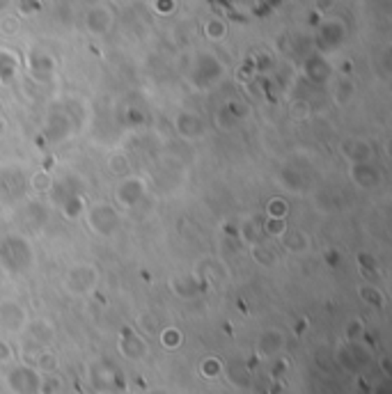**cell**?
Listing matches in <instances>:
<instances>
[{
  "instance_id": "cell-1",
  "label": "cell",
  "mask_w": 392,
  "mask_h": 394,
  "mask_svg": "<svg viewBox=\"0 0 392 394\" xmlns=\"http://www.w3.org/2000/svg\"><path fill=\"white\" fill-rule=\"evenodd\" d=\"M0 325L10 332H19L26 328V312L21 305L14 301H3L0 303Z\"/></svg>"
},
{
  "instance_id": "cell-2",
  "label": "cell",
  "mask_w": 392,
  "mask_h": 394,
  "mask_svg": "<svg viewBox=\"0 0 392 394\" xmlns=\"http://www.w3.org/2000/svg\"><path fill=\"white\" fill-rule=\"evenodd\" d=\"M96 282V271L92 266H80V269H71L67 275V287L71 294H87Z\"/></svg>"
},
{
  "instance_id": "cell-3",
  "label": "cell",
  "mask_w": 392,
  "mask_h": 394,
  "mask_svg": "<svg viewBox=\"0 0 392 394\" xmlns=\"http://www.w3.org/2000/svg\"><path fill=\"white\" fill-rule=\"evenodd\" d=\"M282 334L280 332H275V330H271L266 334H262V339H259V353L262 355H275L278 351L282 348Z\"/></svg>"
},
{
  "instance_id": "cell-4",
  "label": "cell",
  "mask_w": 392,
  "mask_h": 394,
  "mask_svg": "<svg viewBox=\"0 0 392 394\" xmlns=\"http://www.w3.org/2000/svg\"><path fill=\"white\" fill-rule=\"evenodd\" d=\"M163 344L165 348H177L179 344H182V332H179L177 328H168L163 332Z\"/></svg>"
},
{
  "instance_id": "cell-5",
  "label": "cell",
  "mask_w": 392,
  "mask_h": 394,
  "mask_svg": "<svg viewBox=\"0 0 392 394\" xmlns=\"http://www.w3.org/2000/svg\"><path fill=\"white\" fill-rule=\"evenodd\" d=\"M221 362H218L216 358H211V360H205V362H202V371H205V376H211V378H214V376H218V374H221Z\"/></svg>"
},
{
  "instance_id": "cell-6",
  "label": "cell",
  "mask_w": 392,
  "mask_h": 394,
  "mask_svg": "<svg viewBox=\"0 0 392 394\" xmlns=\"http://www.w3.org/2000/svg\"><path fill=\"white\" fill-rule=\"evenodd\" d=\"M10 358H12L10 346H7L3 339H0V362H5V360H10Z\"/></svg>"
},
{
  "instance_id": "cell-7",
  "label": "cell",
  "mask_w": 392,
  "mask_h": 394,
  "mask_svg": "<svg viewBox=\"0 0 392 394\" xmlns=\"http://www.w3.org/2000/svg\"><path fill=\"white\" fill-rule=\"evenodd\" d=\"M147 394H165V390H152V392H147Z\"/></svg>"
}]
</instances>
